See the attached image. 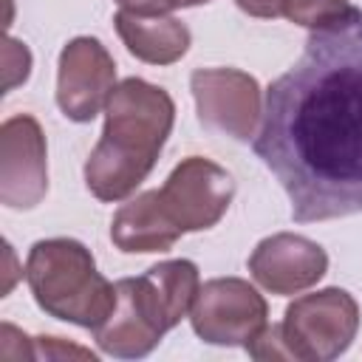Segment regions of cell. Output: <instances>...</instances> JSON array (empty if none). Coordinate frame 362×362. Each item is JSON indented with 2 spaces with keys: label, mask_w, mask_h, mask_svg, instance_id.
<instances>
[{
  "label": "cell",
  "mask_w": 362,
  "mask_h": 362,
  "mask_svg": "<svg viewBox=\"0 0 362 362\" xmlns=\"http://www.w3.org/2000/svg\"><path fill=\"white\" fill-rule=\"evenodd\" d=\"M255 153L297 223L362 212V17L311 31L263 96Z\"/></svg>",
  "instance_id": "cell-1"
},
{
  "label": "cell",
  "mask_w": 362,
  "mask_h": 362,
  "mask_svg": "<svg viewBox=\"0 0 362 362\" xmlns=\"http://www.w3.org/2000/svg\"><path fill=\"white\" fill-rule=\"evenodd\" d=\"M235 198L232 175L209 158H184L161 189L122 204L110 221V240L122 252H167L184 232L212 229Z\"/></svg>",
  "instance_id": "cell-2"
},
{
  "label": "cell",
  "mask_w": 362,
  "mask_h": 362,
  "mask_svg": "<svg viewBox=\"0 0 362 362\" xmlns=\"http://www.w3.org/2000/svg\"><path fill=\"white\" fill-rule=\"evenodd\" d=\"M175 105L164 88L122 79L105 105V130L85 161V184L99 201L127 198L156 167L173 130Z\"/></svg>",
  "instance_id": "cell-3"
},
{
  "label": "cell",
  "mask_w": 362,
  "mask_h": 362,
  "mask_svg": "<svg viewBox=\"0 0 362 362\" xmlns=\"http://www.w3.org/2000/svg\"><path fill=\"white\" fill-rule=\"evenodd\" d=\"M201 288L192 260H164L139 277L116 283V305L93 331L96 345L122 359L147 356L161 337L175 328L192 308Z\"/></svg>",
  "instance_id": "cell-4"
},
{
  "label": "cell",
  "mask_w": 362,
  "mask_h": 362,
  "mask_svg": "<svg viewBox=\"0 0 362 362\" xmlns=\"http://www.w3.org/2000/svg\"><path fill=\"white\" fill-rule=\"evenodd\" d=\"M25 280L45 314L82 328L96 331L116 305V286L96 272L90 249L74 238L37 240L25 260Z\"/></svg>",
  "instance_id": "cell-5"
},
{
  "label": "cell",
  "mask_w": 362,
  "mask_h": 362,
  "mask_svg": "<svg viewBox=\"0 0 362 362\" xmlns=\"http://www.w3.org/2000/svg\"><path fill=\"white\" fill-rule=\"evenodd\" d=\"M359 331V305L345 288H322L297 297L280 322L291 359L328 362L345 354Z\"/></svg>",
  "instance_id": "cell-6"
},
{
  "label": "cell",
  "mask_w": 362,
  "mask_h": 362,
  "mask_svg": "<svg viewBox=\"0 0 362 362\" xmlns=\"http://www.w3.org/2000/svg\"><path fill=\"white\" fill-rule=\"evenodd\" d=\"M192 331L209 345H249L269 325V305L240 277L206 280L189 308Z\"/></svg>",
  "instance_id": "cell-7"
},
{
  "label": "cell",
  "mask_w": 362,
  "mask_h": 362,
  "mask_svg": "<svg viewBox=\"0 0 362 362\" xmlns=\"http://www.w3.org/2000/svg\"><path fill=\"white\" fill-rule=\"evenodd\" d=\"M198 119L204 127L249 141L263 116V96L255 76L238 68H198L189 76Z\"/></svg>",
  "instance_id": "cell-8"
},
{
  "label": "cell",
  "mask_w": 362,
  "mask_h": 362,
  "mask_svg": "<svg viewBox=\"0 0 362 362\" xmlns=\"http://www.w3.org/2000/svg\"><path fill=\"white\" fill-rule=\"evenodd\" d=\"M116 88V62L96 37H76L59 54L57 105L71 122H90Z\"/></svg>",
  "instance_id": "cell-9"
},
{
  "label": "cell",
  "mask_w": 362,
  "mask_h": 362,
  "mask_svg": "<svg viewBox=\"0 0 362 362\" xmlns=\"http://www.w3.org/2000/svg\"><path fill=\"white\" fill-rule=\"evenodd\" d=\"M48 192L45 136L34 116H11L0 127V201L8 209H34Z\"/></svg>",
  "instance_id": "cell-10"
},
{
  "label": "cell",
  "mask_w": 362,
  "mask_h": 362,
  "mask_svg": "<svg viewBox=\"0 0 362 362\" xmlns=\"http://www.w3.org/2000/svg\"><path fill=\"white\" fill-rule=\"evenodd\" d=\"M249 272L272 294H300L322 280L328 272V255L305 235L277 232L255 246L249 255Z\"/></svg>",
  "instance_id": "cell-11"
},
{
  "label": "cell",
  "mask_w": 362,
  "mask_h": 362,
  "mask_svg": "<svg viewBox=\"0 0 362 362\" xmlns=\"http://www.w3.org/2000/svg\"><path fill=\"white\" fill-rule=\"evenodd\" d=\"M127 51L150 65H173L189 48V28L170 14H133L119 8L113 17Z\"/></svg>",
  "instance_id": "cell-12"
},
{
  "label": "cell",
  "mask_w": 362,
  "mask_h": 362,
  "mask_svg": "<svg viewBox=\"0 0 362 362\" xmlns=\"http://www.w3.org/2000/svg\"><path fill=\"white\" fill-rule=\"evenodd\" d=\"M235 3L240 11L252 17H263V20L286 17L311 31L337 28L362 17V11L348 0H235Z\"/></svg>",
  "instance_id": "cell-13"
},
{
  "label": "cell",
  "mask_w": 362,
  "mask_h": 362,
  "mask_svg": "<svg viewBox=\"0 0 362 362\" xmlns=\"http://www.w3.org/2000/svg\"><path fill=\"white\" fill-rule=\"evenodd\" d=\"M31 71V51L25 42L6 37L3 42V90H11L14 85L25 82Z\"/></svg>",
  "instance_id": "cell-14"
},
{
  "label": "cell",
  "mask_w": 362,
  "mask_h": 362,
  "mask_svg": "<svg viewBox=\"0 0 362 362\" xmlns=\"http://www.w3.org/2000/svg\"><path fill=\"white\" fill-rule=\"evenodd\" d=\"M37 356H79V359H90L93 362V354L88 348H79V345H65L59 342V337H37Z\"/></svg>",
  "instance_id": "cell-15"
},
{
  "label": "cell",
  "mask_w": 362,
  "mask_h": 362,
  "mask_svg": "<svg viewBox=\"0 0 362 362\" xmlns=\"http://www.w3.org/2000/svg\"><path fill=\"white\" fill-rule=\"evenodd\" d=\"M116 3L133 14H167L170 11V0H116Z\"/></svg>",
  "instance_id": "cell-16"
},
{
  "label": "cell",
  "mask_w": 362,
  "mask_h": 362,
  "mask_svg": "<svg viewBox=\"0 0 362 362\" xmlns=\"http://www.w3.org/2000/svg\"><path fill=\"white\" fill-rule=\"evenodd\" d=\"M209 0H170V8H187V6H201Z\"/></svg>",
  "instance_id": "cell-17"
}]
</instances>
